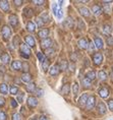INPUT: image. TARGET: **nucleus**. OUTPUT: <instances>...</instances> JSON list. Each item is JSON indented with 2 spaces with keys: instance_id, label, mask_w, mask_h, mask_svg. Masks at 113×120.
<instances>
[{
  "instance_id": "22",
  "label": "nucleus",
  "mask_w": 113,
  "mask_h": 120,
  "mask_svg": "<svg viewBox=\"0 0 113 120\" xmlns=\"http://www.w3.org/2000/svg\"><path fill=\"white\" fill-rule=\"evenodd\" d=\"M86 77H88V79L92 82V80L96 79V77H97V73L95 72L94 70H90V71H88V72H87V74H86Z\"/></svg>"
},
{
  "instance_id": "30",
  "label": "nucleus",
  "mask_w": 113,
  "mask_h": 120,
  "mask_svg": "<svg viewBox=\"0 0 113 120\" xmlns=\"http://www.w3.org/2000/svg\"><path fill=\"white\" fill-rule=\"evenodd\" d=\"M26 90L28 92L30 93H34L36 91V86H35V83H33V82H30L28 83V85L26 86Z\"/></svg>"
},
{
  "instance_id": "23",
  "label": "nucleus",
  "mask_w": 113,
  "mask_h": 120,
  "mask_svg": "<svg viewBox=\"0 0 113 120\" xmlns=\"http://www.w3.org/2000/svg\"><path fill=\"white\" fill-rule=\"evenodd\" d=\"M92 11H93V13L95 15H99V14H101V12H102V9H101V7L99 5L95 4L92 6Z\"/></svg>"
},
{
  "instance_id": "3",
  "label": "nucleus",
  "mask_w": 113,
  "mask_h": 120,
  "mask_svg": "<svg viewBox=\"0 0 113 120\" xmlns=\"http://www.w3.org/2000/svg\"><path fill=\"white\" fill-rule=\"evenodd\" d=\"M96 105V97L95 96H89L88 100H87V103H86V107H87L88 110H91L93 109Z\"/></svg>"
},
{
  "instance_id": "34",
  "label": "nucleus",
  "mask_w": 113,
  "mask_h": 120,
  "mask_svg": "<svg viewBox=\"0 0 113 120\" xmlns=\"http://www.w3.org/2000/svg\"><path fill=\"white\" fill-rule=\"evenodd\" d=\"M9 93L11 95H17L19 94V88L17 86H11L10 88H9Z\"/></svg>"
},
{
  "instance_id": "49",
  "label": "nucleus",
  "mask_w": 113,
  "mask_h": 120,
  "mask_svg": "<svg viewBox=\"0 0 113 120\" xmlns=\"http://www.w3.org/2000/svg\"><path fill=\"white\" fill-rule=\"evenodd\" d=\"M110 79H111V82H113V68L111 69V71H110Z\"/></svg>"
},
{
  "instance_id": "48",
  "label": "nucleus",
  "mask_w": 113,
  "mask_h": 120,
  "mask_svg": "<svg viewBox=\"0 0 113 120\" xmlns=\"http://www.w3.org/2000/svg\"><path fill=\"white\" fill-rule=\"evenodd\" d=\"M4 104H5V99H4L3 97H1V96H0V107L4 106Z\"/></svg>"
},
{
  "instance_id": "38",
  "label": "nucleus",
  "mask_w": 113,
  "mask_h": 120,
  "mask_svg": "<svg viewBox=\"0 0 113 120\" xmlns=\"http://www.w3.org/2000/svg\"><path fill=\"white\" fill-rule=\"evenodd\" d=\"M11 120H23L22 115H20L19 113H14V114H12Z\"/></svg>"
},
{
  "instance_id": "2",
  "label": "nucleus",
  "mask_w": 113,
  "mask_h": 120,
  "mask_svg": "<svg viewBox=\"0 0 113 120\" xmlns=\"http://www.w3.org/2000/svg\"><path fill=\"white\" fill-rule=\"evenodd\" d=\"M1 35L4 41H8L11 37V30L8 26H3V28L1 30Z\"/></svg>"
},
{
  "instance_id": "28",
  "label": "nucleus",
  "mask_w": 113,
  "mask_h": 120,
  "mask_svg": "<svg viewBox=\"0 0 113 120\" xmlns=\"http://www.w3.org/2000/svg\"><path fill=\"white\" fill-rule=\"evenodd\" d=\"M23 14L26 16V17H32L33 15H34V12H33V9L32 8H29V7H26L23 9Z\"/></svg>"
},
{
  "instance_id": "33",
  "label": "nucleus",
  "mask_w": 113,
  "mask_h": 120,
  "mask_svg": "<svg viewBox=\"0 0 113 120\" xmlns=\"http://www.w3.org/2000/svg\"><path fill=\"white\" fill-rule=\"evenodd\" d=\"M59 66V69H61V70H66V68H67V62H66V60H61L60 61V64L58 65Z\"/></svg>"
},
{
  "instance_id": "21",
  "label": "nucleus",
  "mask_w": 113,
  "mask_h": 120,
  "mask_svg": "<svg viewBox=\"0 0 113 120\" xmlns=\"http://www.w3.org/2000/svg\"><path fill=\"white\" fill-rule=\"evenodd\" d=\"M32 75L30 73H23L22 74V80L23 82H26V83H30L32 82Z\"/></svg>"
},
{
  "instance_id": "9",
  "label": "nucleus",
  "mask_w": 113,
  "mask_h": 120,
  "mask_svg": "<svg viewBox=\"0 0 113 120\" xmlns=\"http://www.w3.org/2000/svg\"><path fill=\"white\" fill-rule=\"evenodd\" d=\"M22 66H23V63L19 61V60H14L12 63H11V68L15 71L22 70Z\"/></svg>"
},
{
  "instance_id": "14",
  "label": "nucleus",
  "mask_w": 113,
  "mask_h": 120,
  "mask_svg": "<svg viewBox=\"0 0 113 120\" xmlns=\"http://www.w3.org/2000/svg\"><path fill=\"white\" fill-rule=\"evenodd\" d=\"M69 93H70V86H69V83H65V85L62 86V88H61V95L67 96Z\"/></svg>"
},
{
  "instance_id": "15",
  "label": "nucleus",
  "mask_w": 113,
  "mask_h": 120,
  "mask_svg": "<svg viewBox=\"0 0 113 120\" xmlns=\"http://www.w3.org/2000/svg\"><path fill=\"white\" fill-rule=\"evenodd\" d=\"M49 30L48 29H43V30H41V31L38 32V36L41 38V39H46V38H48V36H49Z\"/></svg>"
},
{
  "instance_id": "27",
  "label": "nucleus",
  "mask_w": 113,
  "mask_h": 120,
  "mask_svg": "<svg viewBox=\"0 0 113 120\" xmlns=\"http://www.w3.org/2000/svg\"><path fill=\"white\" fill-rule=\"evenodd\" d=\"M79 83L76 82H73V85H72V92H73V96L76 98V96H78L79 94Z\"/></svg>"
},
{
  "instance_id": "20",
  "label": "nucleus",
  "mask_w": 113,
  "mask_h": 120,
  "mask_svg": "<svg viewBox=\"0 0 113 120\" xmlns=\"http://www.w3.org/2000/svg\"><path fill=\"white\" fill-rule=\"evenodd\" d=\"M0 93H1L2 95H7L8 93H9V89H8L6 83H1V85H0Z\"/></svg>"
},
{
  "instance_id": "50",
  "label": "nucleus",
  "mask_w": 113,
  "mask_h": 120,
  "mask_svg": "<svg viewBox=\"0 0 113 120\" xmlns=\"http://www.w3.org/2000/svg\"><path fill=\"white\" fill-rule=\"evenodd\" d=\"M39 120H48V119H47V117H45V116H41Z\"/></svg>"
},
{
  "instance_id": "29",
  "label": "nucleus",
  "mask_w": 113,
  "mask_h": 120,
  "mask_svg": "<svg viewBox=\"0 0 113 120\" xmlns=\"http://www.w3.org/2000/svg\"><path fill=\"white\" fill-rule=\"evenodd\" d=\"M98 77H99L100 80H102V82H105L107 79V74L104 70H100L99 72H98Z\"/></svg>"
},
{
  "instance_id": "11",
  "label": "nucleus",
  "mask_w": 113,
  "mask_h": 120,
  "mask_svg": "<svg viewBox=\"0 0 113 120\" xmlns=\"http://www.w3.org/2000/svg\"><path fill=\"white\" fill-rule=\"evenodd\" d=\"M25 41H26V44L28 45L29 47H35V40H34V38H33V36H30V35H28V36H26L25 37Z\"/></svg>"
},
{
  "instance_id": "25",
  "label": "nucleus",
  "mask_w": 113,
  "mask_h": 120,
  "mask_svg": "<svg viewBox=\"0 0 113 120\" xmlns=\"http://www.w3.org/2000/svg\"><path fill=\"white\" fill-rule=\"evenodd\" d=\"M103 33H104V34H105L106 36H110V35H111V33H112L111 26H110L109 25L103 26Z\"/></svg>"
},
{
  "instance_id": "37",
  "label": "nucleus",
  "mask_w": 113,
  "mask_h": 120,
  "mask_svg": "<svg viewBox=\"0 0 113 120\" xmlns=\"http://www.w3.org/2000/svg\"><path fill=\"white\" fill-rule=\"evenodd\" d=\"M106 43L108 46L110 47H112L113 46V38L111 37V36H107V38H106Z\"/></svg>"
},
{
  "instance_id": "36",
  "label": "nucleus",
  "mask_w": 113,
  "mask_h": 120,
  "mask_svg": "<svg viewBox=\"0 0 113 120\" xmlns=\"http://www.w3.org/2000/svg\"><path fill=\"white\" fill-rule=\"evenodd\" d=\"M36 23H37V26H38V28H42V26L45 25V22H43V19H41V17H38L37 19H36Z\"/></svg>"
},
{
  "instance_id": "41",
  "label": "nucleus",
  "mask_w": 113,
  "mask_h": 120,
  "mask_svg": "<svg viewBox=\"0 0 113 120\" xmlns=\"http://www.w3.org/2000/svg\"><path fill=\"white\" fill-rule=\"evenodd\" d=\"M22 69H23V71H25V72H23V73H28V69H29V64L26 63V62H23V63Z\"/></svg>"
},
{
  "instance_id": "16",
  "label": "nucleus",
  "mask_w": 113,
  "mask_h": 120,
  "mask_svg": "<svg viewBox=\"0 0 113 120\" xmlns=\"http://www.w3.org/2000/svg\"><path fill=\"white\" fill-rule=\"evenodd\" d=\"M98 112H99L101 115H103V114H105L107 112V108L105 106V104L103 103V102H100L99 104H98Z\"/></svg>"
},
{
  "instance_id": "4",
  "label": "nucleus",
  "mask_w": 113,
  "mask_h": 120,
  "mask_svg": "<svg viewBox=\"0 0 113 120\" xmlns=\"http://www.w3.org/2000/svg\"><path fill=\"white\" fill-rule=\"evenodd\" d=\"M52 40L50 38H46V39H43L42 41H41V48L44 50H47L49 49V48H51L52 46Z\"/></svg>"
},
{
  "instance_id": "44",
  "label": "nucleus",
  "mask_w": 113,
  "mask_h": 120,
  "mask_svg": "<svg viewBox=\"0 0 113 120\" xmlns=\"http://www.w3.org/2000/svg\"><path fill=\"white\" fill-rule=\"evenodd\" d=\"M37 57H38V59H39L41 62H43V60L45 59V58H44V55L41 52H37Z\"/></svg>"
},
{
  "instance_id": "42",
  "label": "nucleus",
  "mask_w": 113,
  "mask_h": 120,
  "mask_svg": "<svg viewBox=\"0 0 113 120\" xmlns=\"http://www.w3.org/2000/svg\"><path fill=\"white\" fill-rule=\"evenodd\" d=\"M108 108L110 111H112L113 112V99H110L108 101Z\"/></svg>"
},
{
  "instance_id": "1",
  "label": "nucleus",
  "mask_w": 113,
  "mask_h": 120,
  "mask_svg": "<svg viewBox=\"0 0 113 120\" xmlns=\"http://www.w3.org/2000/svg\"><path fill=\"white\" fill-rule=\"evenodd\" d=\"M19 51H20V55L25 58H29L31 56V50H30V47L26 44L22 43L19 45Z\"/></svg>"
},
{
  "instance_id": "32",
  "label": "nucleus",
  "mask_w": 113,
  "mask_h": 120,
  "mask_svg": "<svg viewBox=\"0 0 113 120\" xmlns=\"http://www.w3.org/2000/svg\"><path fill=\"white\" fill-rule=\"evenodd\" d=\"M49 66H50V62H49V60L48 59H44L43 60V62H42V68H43V70L46 71L49 69Z\"/></svg>"
},
{
  "instance_id": "46",
  "label": "nucleus",
  "mask_w": 113,
  "mask_h": 120,
  "mask_svg": "<svg viewBox=\"0 0 113 120\" xmlns=\"http://www.w3.org/2000/svg\"><path fill=\"white\" fill-rule=\"evenodd\" d=\"M33 3H34L35 5H38V6H40V5H43L44 3H45V1H43V0H40V1H33Z\"/></svg>"
},
{
  "instance_id": "47",
  "label": "nucleus",
  "mask_w": 113,
  "mask_h": 120,
  "mask_svg": "<svg viewBox=\"0 0 113 120\" xmlns=\"http://www.w3.org/2000/svg\"><path fill=\"white\" fill-rule=\"evenodd\" d=\"M10 104H11V106H12L13 108L17 107V102H16V100H14V99H11L10 100Z\"/></svg>"
},
{
  "instance_id": "17",
  "label": "nucleus",
  "mask_w": 113,
  "mask_h": 120,
  "mask_svg": "<svg viewBox=\"0 0 113 120\" xmlns=\"http://www.w3.org/2000/svg\"><path fill=\"white\" fill-rule=\"evenodd\" d=\"M79 13H81L83 16H85V17H89L91 15V11L89 10L87 7H79Z\"/></svg>"
},
{
  "instance_id": "10",
  "label": "nucleus",
  "mask_w": 113,
  "mask_h": 120,
  "mask_svg": "<svg viewBox=\"0 0 113 120\" xmlns=\"http://www.w3.org/2000/svg\"><path fill=\"white\" fill-rule=\"evenodd\" d=\"M59 66H58V64H54L52 67H50L49 68V73H50V75L51 76H55V75H57V74L59 73Z\"/></svg>"
},
{
  "instance_id": "40",
  "label": "nucleus",
  "mask_w": 113,
  "mask_h": 120,
  "mask_svg": "<svg viewBox=\"0 0 113 120\" xmlns=\"http://www.w3.org/2000/svg\"><path fill=\"white\" fill-rule=\"evenodd\" d=\"M0 120H7V115L4 111L0 110Z\"/></svg>"
},
{
  "instance_id": "7",
  "label": "nucleus",
  "mask_w": 113,
  "mask_h": 120,
  "mask_svg": "<svg viewBox=\"0 0 113 120\" xmlns=\"http://www.w3.org/2000/svg\"><path fill=\"white\" fill-rule=\"evenodd\" d=\"M94 45L97 49L99 50H102L104 48V43H103V40L99 37H95L94 38Z\"/></svg>"
},
{
  "instance_id": "13",
  "label": "nucleus",
  "mask_w": 113,
  "mask_h": 120,
  "mask_svg": "<svg viewBox=\"0 0 113 120\" xmlns=\"http://www.w3.org/2000/svg\"><path fill=\"white\" fill-rule=\"evenodd\" d=\"M0 8L4 11V12H8L10 9V6H9V2L8 1H0Z\"/></svg>"
},
{
  "instance_id": "35",
  "label": "nucleus",
  "mask_w": 113,
  "mask_h": 120,
  "mask_svg": "<svg viewBox=\"0 0 113 120\" xmlns=\"http://www.w3.org/2000/svg\"><path fill=\"white\" fill-rule=\"evenodd\" d=\"M23 97H25V94L22 92V93H19V94H17V98H16V101L19 102V103L22 104L23 102Z\"/></svg>"
},
{
  "instance_id": "43",
  "label": "nucleus",
  "mask_w": 113,
  "mask_h": 120,
  "mask_svg": "<svg viewBox=\"0 0 113 120\" xmlns=\"http://www.w3.org/2000/svg\"><path fill=\"white\" fill-rule=\"evenodd\" d=\"M36 94H37L38 97H42L43 96V90L42 89H36Z\"/></svg>"
},
{
  "instance_id": "5",
  "label": "nucleus",
  "mask_w": 113,
  "mask_h": 120,
  "mask_svg": "<svg viewBox=\"0 0 113 120\" xmlns=\"http://www.w3.org/2000/svg\"><path fill=\"white\" fill-rule=\"evenodd\" d=\"M103 61V56L101 53H95L94 56H93V63L94 65H100L101 63H102Z\"/></svg>"
},
{
  "instance_id": "8",
  "label": "nucleus",
  "mask_w": 113,
  "mask_h": 120,
  "mask_svg": "<svg viewBox=\"0 0 113 120\" xmlns=\"http://www.w3.org/2000/svg\"><path fill=\"white\" fill-rule=\"evenodd\" d=\"M78 45H79V47L81 48V49L83 50H86V49H88V46H89V41L88 40H86V39H79V40L78 41Z\"/></svg>"
},
{
  "instance_id": "12",
  "label": "nucleus",
  "mask_w": 113,
  "mask_h": 120,
  "mask_svg": "<svg viewBox=\"0 0 113 120\" xmlns=\"http://www.w3.org/2000/svg\"><path fill=\"white\" fill-rule=\"evenodd\" d=\"M9 23L11 26H13V28H15V26L19 25V19H17V16L15 14H11L9 15Z\"/></svg>"
},
{
  "instance_id": "31",
  "label": "nucleus",
  "mask_w": 113,
  "mask_h": 120,
  "mask_svg": "<svg viewBox=\"0 0 113 120\" xmlns=\"http://www.w3.org/2000/svg\"><path fill=\"white\" fill-rule=\"evenodd\" d=\"M83 86H84L85 89H90L91 88V80L88 79V77H85V79H83Z\"/></svg>"
},
{
  "instance_id": "45",
  "label": "nucleus",
  "mask_w": 113,
  "mask_h": 120,
  "mask_svg": "<svg viewBox=\"0 0 113 120\" xmlns=\"http://www.w3.org/2000/svg\"><path fill=\"white\" fill-rule=\"evenodd\" d=\"M88 48H89V50H90V52H93V50H94V48H95V45H94L93 42H89Z\"/></svg>"
},
{
  "instance_id": "18",
  "label": "nucleus",
  "mask_w": 113,
  "mask_h": 120,
  "mask_svg": "<svg viewBox=\"0 0 113 120\" xmlns=\"http://www.w3.org/2000/svg\"><path fill=\"white\" fill-rule=\"evenodd\" d=\"M10 61V56L8 53H2L1 54V62L3 64H7Z\"/></svg>"
},
{
  "instance_id": "51",
  "label": "nucleus",
  "mask_w": 113,
  "mask_h": 120,
  "mask_svg": "<svg viewBox=\"0 0 113 120\" xmlns=\"http://www.w3.org/2000/svg\"><path fill=\"white\" fill-rule=\"evenodd\" d=\"M14 3H15L16 5H20L23 3V1H14Z\"/></svg>"
},
{
  "instance_id": "6",
  "label": "nucleus",
  "mask_w": 113,
  "mask_h": 120,
  "mask_svg": "<svg viewBox=\"0 0 113 120\" xmlns=\"http://www.w3.org/2000/svg\"><path fill=\"white\" fill-rule=\"evenodd\" d=\"M26 103H28V106L30 108H35V107L38 106V99L36 97H33V96H30L28 98Z\"/></svg>"
},
{
  "instance_id": "26",
  "label": "nucleus",
  "mask_w": 113,
  "mask_h": 120,
  "mask_svg": "<svg viewBox=\"0 0 113 120\" xmlns=\"http://www.w3.org/2000/svg\"><path fill=\"white\" fill-rule=\"evenodd\" d=\"M88 98H89V95H88V94H84L81 98L79 99V105H82V106H83V105H86Z\"/></svg>"
},
{
  "instance_id": "19",
  "label": "nucleus",
  "mask_w": 113,
  "mask_h": 120,
  "mask_svg": "<svg viewBox=\"0 0 113 120\" xmlns=\"http://www.w3.org/2000/svg\"><path fill=\"white\" fill-rule=\"evenodd\" d=\"M99 95H100V97H102V98H107L109 96V90L107 89V88H102V89H100L99 90Z\"/></svg>"
},
{
  "instance_id": "24",
  "label": "nucleus",
  "mask_w": 113,
  "mask_h": 120,
  "mask_svg": "<svg viewBox=\"0 0 113 120\" xmlns=\"http://www.w3.org/2000/svg\"><path fill=\"white\" fill-rule=\"evenodd\" d=\"M26 30H28L30 33H34L36 31L35 23L33 22H28V23H26Z\"/></svg>"
},
{
  "instance_id": "39",
  "label": "nucleus",
  "mask_w": 113,
  "mask_h": 120,
  "mask_svg": "<svg viewBox=\"0 0 113 120\" xmlns=\"http://www.w3.org/2000/svg\"><path fill=\"white\" fill-rule=\"evenodd\" d=\"M54 49L53 48H49V49H47V50H45V55L46 56H51V55H53L54 54Z\"/></svg>"
}]
</instances>
